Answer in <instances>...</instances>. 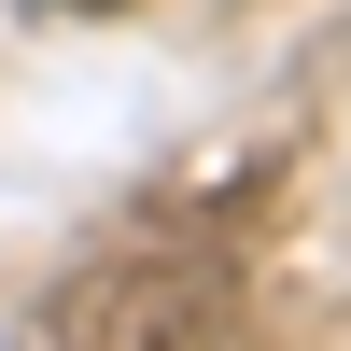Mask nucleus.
Returning a JSON list of instances; mask_svg holds the SVG:
<instances>
[{
    "mask_svg": "<svg viewBox=\"0 0 351 351\" xmlns=\"http://www.w3.org/2000/svg\"><path fill=\"white\" fill-rule=\"evenodd\" d=\"M211 324H225V267L141 239V253H112V267H84L43 337L56 351H211Z\"/></svg>",
    "mask_w": 351,
    "mask_h": 351,
    "instance_id": "obj_1",
    "label": "nucleus"
},
{
    "mask_svg": "<svg viewBox=\"0 0 351 351\" xmlns=\"http://www.w3.org/2000/svg\"><path fill=\"white\" fill-rule=\"evenodd\" d=\"M28 14H112V0H28Z\"/></svg>",
    "mask_w": 351,
    "mask_h": 351,
    "instance_id": "obj_2",
    "label": "nucleus"
}]
</instances>
